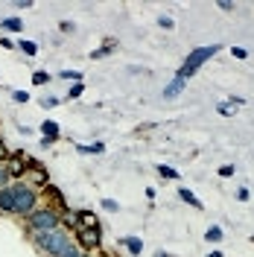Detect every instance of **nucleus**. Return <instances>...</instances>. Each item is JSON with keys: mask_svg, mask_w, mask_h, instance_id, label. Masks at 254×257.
Instances as JSON below:
<instances>
[{"mask_svg": "<svg viewBox=\"0 0 254 257\" xmlns=\"http://www.w3.org/2000/svg\"><path fill=\"white\" fill-rule=\"evenodd\" d=\"M219 50H222L219 44H205V47H196V50H190V53H187V59L181 62V67L175 70V76L187 82L190 76H196V73H199V70L205 67V62H207V59H213V56H216Z\"/></svg>", "mask_w": 254, "mask_h": 257, "instance_id": "1", "label": "nucleus"}, {"mask_svg": "<svg viewBox=\"0 0 254 257\" xmlns=\"http://www.w3.org/2000/svg\"><path fill=\"white\" fill-rule=\"evenodd\" d=\"M32 242L38 245V251H44L47 257H59L70 245V237L64 234L62 228H56V231H44V234H32Z\"/></svg>", "mask_w": 254, "mask_h": 257, "instance_id": "2", "label": "nucleus"}, {"mask_svg": "<svg viewBox=\"0 0 254 257\" xmlns=\"http://www.w3.org/2000/svg\"><path fill=\"white\" fill-rule=\"evenodd\" d=\"M12 190H15V213L18 216H32L35 205H38V193L32 190L27 181H15Z\"/></svg>", "mask_w": 254, "mask_h": 257, "instance_id": "3", "label": "nucleus"}, {"mask_svg": "<svg viewBox=\"0 0 254 257\" xmlns=\"http://www.w3.org/2000/svg\"><path fill=\"white\" fill-rule=\"evenodd\" d=\"M27 219H30L32 234H44V231H56L62 225V213L53 208H35V213L27 216Z\"/></svg>", "mask_w": 254, "mask_h": 257, "instance_id": "4", "label": "nucleus"}, {"mask_svg": "<svg viewBox=\"0 0 254 257\" xmlns=\"http://www.w3.org/2000/svg\"><path fill=\"white\" fill-rule=\"evenodd\" d=\"M76 242L79 248L88 254V251H99L102 248V228H76Z\"/></svg>", "mask_w": 254, "mask_h": 257, "instance_id": "5", "label": "nucleus"}, {"mask_svg": "<svg viewBox=\"0 0 254 257\" xmlns=\"http://www.w3.org/2000/svg\"><path fill=\"white\" fill-rule=\"evenodd\" d=\"M30 164H32V158H27L24 152H12L9 158L3 161V170H6V176L9 178H21V176H27Z\"/></svg>", "mask_w": 254, "mask_h": 257, "instance_id": "6", "label": "nucleus"}, {"mask_svg": "<svg viewBox=\"0 0 254 257\" xmlns=\"http://www.w3.org/2000/svg\"><path fill=\"white\" fill-rule=\"evenodd\" d=\"M0 210L3 213H15V190H12V184L0 187Z\"/></svg>", "mask_w": 254, "mask_h": 257, "instance_id": "7", "label": "nucleus"}, {"mask_svg": "<svg viewBox=\"0 0 254 257\" xmlns=\"http://www.w3.org/2000/svg\"><path fill=\"white\" fill-rule=\"evenodd\" d=\"M41 193H44V196H47L50 199V205H53V210L56 208H67V205H64V193L59 190V187H56V184H47V187H41Z\"/></svg>", "mask_w": 254, "mask_h": 257, "instance_id": "8", "label": "nucleus"}, {"mask_svg": "<svg viewBox=\"0 0 254 257\" xmlns=\"http://www.w3.org/2000/svg\"><path fill=\"white\" fill-rule=\"evenodd\" d=\"M27 176H30L32 181H35V184H41V187H47V184H50V178H47V170H44V167H41L38 161H32V164H30V170H27Z\"/></svg>", "mask_w": 254, "mask_h": 257, "instance_id": "9", "label": "nucleus"}, {"mask_svg": "<svg viewBox=\"0 0 254 257\" xmlns=\"http://www.w3.org/2000/svg\"><path fill=\"white\" fill-rule=\"evenodd\" d=\"M99 225V216L91 213V210H76V228H96Z\"/></svg>", "mask_w": 254, "mask_h": 257, "instance_id": "10", "label": "nucleus"}, {"mask_svg": "<svg viewBox=\"0 0 254 257\" xmlns=\"http://www.w3.org/2000/svg\"><path fill=\"white\" fill-rule=\"evenodd\" d=\"M184 88H187V82L175 76V79L170 82L167 88H164V99H175V96H181V94H184Z\"/></svg>", "mask_w": 254, "mask_h": 257, "instance_id": "11", "label": "nucleus"}, {"mask_svg": "<svg viewBox=\"0 0 254 257\" xmlns=\"http://www.w3.org/2000/svg\"><path fill=\"white\" fill-rule=\"evenodd\" d=\"M178 199H181L184 205H190V208H196V210H202V208H205V205H202V202L196 199V193H193V190H187V187H178Z\"/></svg>", "mask_w": 254, "mask_h": 257, "instance_id": "12", "label": "nucleus"}, {"mask_svg": "<svg viewBox=\"0 0 254 257\" xmlns=\"http://www.w3.org/2000/svg\"><path fill=\"white\" fill-rule=\"evenodd\" d=\"M41 138L59 141V123H56V120H44V123H41Z\"/></svg>", "mask_w": 254, "mask_h": 257, "instance_id": "13", "label": "nucleus"}, {"mask_svg": "<svg viewBox=\"0 0 254 257\" xmlns=\"http://www.w3.org/2000/svg\"><path fill=\"white\" fill-rule=\"evenodd\" d=\"M114 50H117V41H114V38H108V41H105L99 50H91V59H105V56H111Z\"/></svg>", "mask_w": 254, "mask_h": 257, "instance_id": "14", "label": "nucleus"}, {"mask_svg": "<svg viewBox=\"0 0 254 257\" xmlns=\"http://www.w3.org/2000/svg\"><path fill=\"white\" fill-rule=\"evenodd\" d=\"M0 30H6V32H24V21H21V18H3V21H0Z\"/></svg>", "mask_w": 254, "mask_h": 257, "instance_id": "15", "label": "nucleus"}, {"mask_svg": "<svg viewBox=\"0 0 254 257\" xmlns=\"http://www.w3.org/2000/svg\"><path fill=\"white\" fill-rule=\"evenodd\" d=\"M82 155H99V152H105V144L102 141H96V144H79L76 146Z\"/></svg>", "mask_w": 254, "mask_h": 257, "instance_id": "16", "label": "nucleus"}, {"mask_svg": "<svg viewBox=\"0 0 254 257\" xmlns=\"http://www.w3.org/2000/svg\"><path fill=\"white\" fill-rule=\"evenodd\" d=\"M120 242L126 245L132 254H143V240H141V237H123Z\"/></svg>", "mask_w": 254, "mask_h": 257, "instance_id": "17", "label": "nucleus"}, {"mask_svg": "<svg viewBox=\"0 0 254 257\" xmlns=\"http://www.w3.org/2000/svg\"><path fill=\"white\" fill-rule=\"evenodd\" d=\"M15 47L21 50L24 56H30V59H35V56H38V44H35V41H24V38H21Z\"/></svg>", "mask_w": 254, "mask_h": 257, "instance_id": "18", "label": "nucleus"}, {"mask_svg": "<svg viewBox=\"0 0 254 257\" xmlns=\"http://www.w3.org/2000/svg\"><path fill=\"white\" fill-rule=\"evenodd\" d=\"M205 240L213 242V245H216V242H222V228H219V225H210V228L205 231Z\"/></svg>", "mask_w": 254, "mask_h": 257, "instance_id": "19", "label": "nucleus"}, {"mask_svg": "<svg viewBox=\"0 0 254 257\" xmlns=\"http://www.w3.org/2000/svg\"><path fill=\"white\" fill-rule=\"evenodd\" d=\"M158 176H161V178H167V181H175V178H181V176H178V170H175V167H167V164H158Z\"/></svg>", "mask_w": 254, "mask_h": 257, "instance_id": "20", "label": "nucleus"}, {"mask_svg": "<svg viewBox=\"0 0 254 257\" xmlns=\"http://www.w3.org/2000/svg\"><path fill=\"white\" fill-rule=\"evenodd\" d=\"M50 79H53V73H50V70H35V73H32V85H38V88H41V85H47Z\"/></svg>", "mask_w": 254, "mask_h": 257, "instance_id": "21", "label": "nucleus"}, {"mask_svg": "<svg viewBox=\"0 0 254 257\" xmlns=\"http://www.w3.org/2000/svg\"><path fill=\"white\" fill-rule=\"evenodd\" d=\"M82 94H85V85H82V82H76V85H70V91H67V99H79Z\"/></svg>", "mask_w": 254, "mask_h": 257, "instance_id": "22", "label": "nucleus"}, {"mask_svg": "<svg viewBox=\"0 0 254 257\" xmlns=\"http://www.w3.org/2000/svg\"><path fill=\"white\" fill-rule=\"evenodd\" d=\"M59 76H62V79H70L73 85H76V82H82V70H62Z\"/></svg>", "mask_w": 254, "mask_h": 257, "instance_id": "23", "label": "nucleus"}, {"mask_svg": "<svg viewBox=\"0 0 254 257\" xmlns=\"http://www.w3.org/2000/svg\"><path fill=\"white\" fill-rule=\"evenodd\" d=\"M216 111L222 114V117H234V114H237V108H234L231 102H219V105H216Z\"/></svg>", "mask_w": 254, "mask_h": 257, "instance_id": "24", "label": "nucleus"}, {"mask_svg": "<svg viewBox=\"0 0 254 257\" xmlns=\"http://www.w3.org/2000/svg\"><path fill=\"white\" fill-rule=\"evenodd\" d=\"M158 27H161V30L170 32V30H175V21H173L170 15H158Z\"/></svg>", "mask_w": 254, "mask_h": 257, "instance_id": "25", "label": "nucleus"}, {"mask_svg": "<svg viewBox=\"0 0 254 257\" xmlns=\"http://www.w3.org/2000/svg\"><path fill=\"white\" fill-rule=\"evenodd\" d=\"M234 173H237L234 164H222V167H219V178H234Z\"/></svg>", "mask_w": 254, "mask_h": 257, "instance_id": "26", "label": "nucleus"}, {"mask_svg": "<svg viewBox=\"0 0 254 257\" xmlns=\"http://www.w3.org/2000/svg\"><path fill=\"white\" fill-rule=\"evenodd\" d=\"M59 257H82V251H79V245H73V242H70V245H67Z\"/></svg>", "mask_w": 254, "mask_h": 257, "instance_id": "27", "label": "nucleus"}, {"mask_svg": "<svg viewBox=\"0 0 254 257\" xmlns=\"http://www.w3.org/2000/svg\"><path fill=\"white\" fill-rule=\"evenodd\" d=\"M12 99L21 102V105H27V102H30V94H27V91H12Z\"/></svg>", "mask_w": 254, "mask_h": 257, "instance_id": "28", "label": "nucleus"}, {"mask_svg": "<svg viewBox=\"0 0 254 257\" xmlns=\"http://www.w3.org/2000/svg\"><path fill=\"white\" fill-rule=\"evenodd\" d=\"M41 105H44V108H56V105H59V96L47 94V96H44V99H41Z\"/></svg>", "mask_w": 254, "mask_h": 257, "instance_id": "29", "label": "nucleus"}, {"mask_svg": "<svg viewBox=\"0 0 254 257\" xmlns=\"http://www.w3.org/2000/svg\"><path fill=\"white\" fill-rule=\"evenodd\" d=\"M231 56L242 62V59H248V50H245V47H231Z\"/></svg>", "mask_w": 254, "mask_h": 257, "instance_id": "30", "label": "nucleus"}, {"mask_svg": "<svg viewBox=\"0 0 254 257\" xmlns=\"http://www.w3.org/2000/svg\"><path fill=\"white\" fill-rule=\"evenodd\" d=\"M216 6H219L222 12H234V9H237V3H234V0H219Z\"/></svg>", "mask_w": 254, "mask_h": 257, "instance_id": "31", "label": "nucleus"}, {"mask_svg": "<svg viewBox=\"0 0 254 257\" xmlns=\"http://www.w3.org/2000/svg\"><path fill=\"white\" fill-rule=\"evenodd\" d=\"M102 208H105V210H111V213H117V210H120V205H117L114 199H102Z\"/></svg>", "mask_w": 254, "mask_h": 257, "instance_id": "32", "label": "nucleus"}, {"mask_svg": "<svg viewBox=\"0 0 254 257\" xmlns=\"http://www.w3.org/2000/svg\"><path fill=\"white\" fill-rule=\"evenodd\" d=\"M237 199H239V202H248V199H251L248 187H239V190H237Z\"/></svg>", "mask_w": 254, "mask_h": 257, "instance_id": "33", "label": "nucleus"}, {"mask_svg": "<svg viewBox=\"0 0 254 257\" xmlns=\"http://www.w3.org/2000/svg\"><path fill=\"white\" fill-rule=\"evenodd\" d=\"M15 9H32V0H15Z\"/></svg>", "mask_w": 254, "mask_h": 257, "instance_id": "34", "label": "nucleus"}, {"mask_svg": "<svg viewBox=\"0 0 254 257\" xmlns=\"http://www.w3.org/2000/svg\"><path fill=\"white\" fill-rule=\"evenodd\" d=\"M0 47L12 50V47H15V41H12V38H3V35H0Z\"/></svg>", "mask_w": 254, "mask_h": 257, "instance_id": "35", "label": "nucleus"}, {"mask_svg": "<svg viewBox=\"0 0 254 257\" xmlns=\"http://www.w3.org/2000/svg\"><path fill=\"white\" fill-rule=\"evenodd\" d=\"M59 27H62V32H73V30H76V27H73V24H70V21H62V24H59Z\"/></svg>", "mask_w": 254, "mask_h": 257, "instance_id": "36", "label": "nucleus"}, {"mask_svg": "<svg viewBox=\"0 0 254 257\" xmlns=\"http://www.w3.org/2000/svg\"><path fill=\"white\" fill-rule=\"evenodd\" d=\"M155 257H175V254H167V251H155Z\"/></svg>", "mask_w": 254, "mask_h": 257, "instance_id": "37", "label": "nucleus"}, {"mask_svg": "<svg viewBox=\"0 0 254 257\" xmlns=\"http://www.w3.org/2000/svg\"><path fill=\"white\" fill-rule=\"evenodd\" d=\"M207 257H222V251H210Z\"/></svg>", "mask_w": 254, "mask_h": 257, "instance_id": "38", "label": "nucleus"}, {"mask_svg": "<svg viewBox=\"0 0 254 257\" xmlns=\"http://www.w3.org/2000/svg\"><path fill=\"white\" fill-rule=\"evenodd\" d=\"M3 155H6V152H3V141H0V158H3Z\"/></svg>", "mask_w": 254, "mask_h": 257, "instance_id": "39", "label": "nucleus"}]
</instances>
